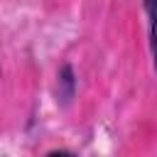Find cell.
<instances>
[{"instance_id":"1","label":"cell","mask_w":157,"mask_h":157,"mask_svg":"<svg viewBox=\"0 0 157 157\" xmlns=\"http://www.w3.org/2000/svg\"><path fill=\"white\" fill-rule=\"evenodd\" d=\"M150 22H152V54H155V64H157V0H145Z\"/></svg>"}]
</instances>
